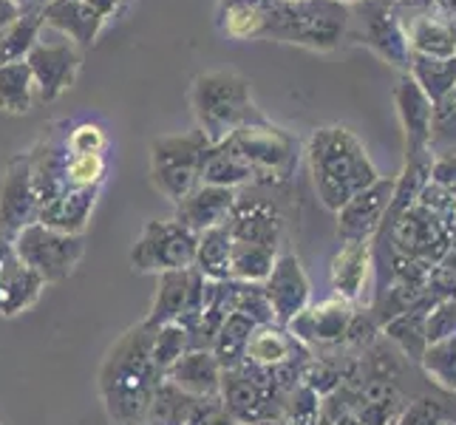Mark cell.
Masks as SVG:
<instances>
[{
	"instance_id": "obj_33",
	"label": "cell",
	"mask_w": 456,
	"mask_h": 425,
	"mask_svg": "<svg viewBox=\"0 0 456 425\" xmlns=\"http://www.w3.org/2000/svg\"><path fill=\"white\" fill-rule=\"evenodd\" d=\"M193 349V338L182 323H165L159 329H153L151 338V357L156 369L167 374L170 366H176L179 360Z\"/></svg>"
},
{
	"instance_id": "obj_11",
	"label": "cell",
	"mask_w": 456,
	"mask_h": 425,
	"mask_svg": "<svg viewBox=\"0 0 456 425\" xmlns=\"http://www.w3.org/2000/svg\"><path fill=\"white\" fill-rule=\"evenodd\" d=\"M354 306L349 301H343L338 295H329L318 304H309L301 315L287 323L289 335L309 349H332V346L346 343L349 326L354 318Z\"/></svg>"
},
{
	"instance_id": "obj_5",
	"label": "cell",
	"mask_w": 456,
	"mask_h": 425,
	"mask_svg": "<svg viewBox=\"0 0 456 425\" xmlns=\"http://www.w3.org/2000/svg\"><path fill=\"white\" fill-rule=\"evenodd\" d=\"M224 145L253 170L256 184H284L297 168L301 142L270 119H256L232 131Z\"/></svg>"
},
{
	"instance_id": "obj_37",
	"label": "cell",
	"mask_w": 456,
	"mask_h": 425,
	"mask_svg": "<svg viewBox=\"0 0 456 425\" xmlns=\"http://www.w3.org/2000/svg\"><path fill=\"white\" fill-rule=\"evenodd\" d=\"M451 422H456L453 412H448L434 397H419L414 403H408L397 420V425H451Z\"/></svg>"
},
{
	"instance_id": "obj_16",
	"label": "cell",
	"mask_w": 456,
	"mask_h": 425,
	"mask_svg": "<svg viewBox=\"0 0 456 425\" xmlns=\"http://www.w3.org/2000/svg\"><path fill=\"white\" fill-rule=\"evenodd\" d=\"M26 62L31 69V77H35L37 97L43 102H52L74 86L77 71H80V52H77V45L71 40H62V43L37 40L35 49L28 52Z\"/></svg>"
},
{
	"instance_id": "obj_32",
	"label": "cell",
	"mask_w": 456,
	"mask_h": 425,
	"mask_svg": "<svg viewBox=\"0 0 456 425\" xmlns=\"http://www.w3.org/2000/svg\"><path fill=\"white\" fill-rule=\"evenodd\" d=\"M43 29V12L20 14L18 20L0 31V66L20 62L37 45V35Z\"/></svg>"
},
{
	"instance_id": "obj_7",
	"label": "cell",
	"mask_w": 456,
	"mask_h": 425,
	"mask_svg": "<svg viewBox=\"0 0 456 425\" xmlns=\"http://www.w3.org/2000/svg\"><path fill=\"white\" fill-rule=\"evenodd\" d=\"M20 261L35 273L43 287L62 283L74 275L86 256V235H71L40 222H31L12 239Z\"/></svg>"
},
{
	"instance_id": "obj_20",
	"label": "cell",
	"mask_w": 456,
	"mask_h": 425,
	"mask_svg": "<svg viewBox=\"0 0 456 425\" xmlns=\"http://www.w3.org/2000/svg\"><path fill=\"white\" fill-rule=\"evenodd\" d=\"M218 412H222L218 400L191 397L170 380H162L153 391L142 425H208Z\"/></svg>"
},
{
	"instance_id": "obj_13",
	"label": "cell",
	"mask_w": 456,
	"mask_h": 425,
	"mask_svg": "<svg viewBox=\"0 0 456 425\" xmlns=\"http://www.w3.org/2000/svg\"><path fill=\"white\" fill-rule=\"evenodd\" d=\"M261 290L270 301V309L275 315V323L287 326L295 315H301L312 304V283L304 270L301 258L295 253H278L270 275L264 278Z\"/></svg>"
},
{
	"instance_id": "obj_1",
	"label": "cell",
	"mask_w": 456,
	"mask_h": 425,
	"mask_svg": "<svg viewBox=\"0 0 456 425\" xmlns=\"http://www.w3.org/2000/svg\"><path fill=\"white\" fill-rule=\"evenodd\" d=\"M153 329L136 323L114 340L97 372V391L108 420L114 425H142L153 391L165 374L151 357Z\"/></svg>"
},
{
	"instance_id": "obj_8",
	"label": "cell",
	"mask_w": 456,
	"mask_h": 425,
	"mask_svg": "<svg viewBox=\"0 0 456 425\" xmlns=\"http://www.w3.org/2000/svg\"><path fill=\"white\" fill-rule=\"evenodd\" d=\"M346 40L366 45L403 74L411 66V49H408L403 23L395 12V0H360L349 6Z\"/></svg>"
},
{
	"instance_id": "obj_3",
	"label": "cell",
	"mask_w": 456,
	"mask_h": 425,
	"mask_svg": "<svg viewBox=\"0 0 456 425\" xmlns=\"http://www.w3.org/2000/svg\"><path fill=\"white\" fill-rule=\"evenodd\" d=\"M349 6L338 0H261V37L332 52L346 40Z\"/></svg>"
},
{
	"instance_id": "obj_18",
	"label": "cell",
	"mask_w": 456,
	"mask_h": 425,
	"mask_svg": "<svg viewBox=\"0 0 456 425\" xmlns=\"http://www.w3.org/2000/svg\"><path fill=\"white\" fill-rule=\"evenodd\" d=\"M230 241L232 244H253L278 249L281 235H284V218H281L278 208L266 199H244L239 193V201L227 218Z\"/></svg>"
},
{
	"instance_id": "obj_31",
	"label": "cell",
	"mask_w": 456,
	"mask_h": 425,
	"mask_svg": "<svg viewBox=\"0 0 456 425\" xmlns=\"http://www.w3.org/2000/svg\"><path fill=\"white\" fill-rule=\"evenodd\" d=\"M405 74H411L414 83L426 91V97L434 102L456 88V57L439 60V57L411 54V66H408Z\"/></svg>"
},
{
	"instance_id": "obj_29",
	"label": "cell",
	"mask_w": 456,
	"mask_h": 425,
	"mask_svg": "<svg viewBox=\"0 0 456 425\" xmlns=\"http://www.w3.org/2000/svg\"><path fill=\"white\" fill-rule=\"evenodd\" d=\"M256 326L258 323L244 312H230L227 315L224 323L218 326V332L213 338V346H210V352L216 355L218 366H222V369L241 366L244 346H247V340H249V335H253Z\"/></svg>"
},
{
	"instance_id": "obj_40",
	"label": "cell",
	"mask_w": 456,
	"mask_h": 425,
	"mask_svg": "<svg viewBox=\"0 0 456 425\" xmlns=\"http://www.w3.org/2000/svg\"><path fill=\"white\" fill-rule=\"evenodd\" d=\"M434 6H436V12H443V14H453L456 12V0H434Z\"/></svg>"
},
{
	"instance_id": "obj_15",
	"label": "cell",
	"mask_w": 456,
	"mask_h": 425,
	"mask_svg": "<svg viewBox=\"0 0 456 425\" xmlns=\"http://www.w3.org/2000/svg\"><path fill=\"white\" fill-rule=\"evenodd\" d=\"M374 281V244L371 241H343V247L329 261V283L338 298L354 309L371 304Z\"/></svg>"
},
{
	"instance_id": "obj_2",
	"label": "cell",
	"mask_w": 456,
	"mask_h": 425,
	"mask_svg": "<svg viewBox=\"0 0 456 425\" xmlns=\"http://www.w3.org/2000/svg\"><path fill=\"white\" fill-rule=\"evenodd\" d=\"M306 159L318 199L332 213H338L346 201L380 179L363 142L346 125L314 128L306 142Z\"/></svg>"
},
{
	"instance_id": "obj_26",
	"label": "cell",
	"mask_w": 456,
	"mask_h": 425,
	"mask_svg": "<svg viewBox=\"0 0 456 425\" xmlns=\"http://www.w3.org/2000/svg\"><path fill=\"white\" fill-rule=\"evenodd\" d=\"M434 301H436V298L428 292L419 304H414L411 309H405V312L397 315V318H391V321L383 323L386 335L395 340L405 355H411L414 360H422V355H426V349H428L426 318H428V309H431Z\"/></svg>"
},
{
	"instance_id": "obj_27",
	"label": "cell",
	"mask_w": 456,
	"mask_h": 425,
	"mask_svg": "<svg viewBox=\"0 0 456 425\" xmlns=\"http://www.w3.org/2000/svg\"><path fill=\"white\" fill-rule=\"evenodd\" d=\"M230 230L227 225L199 233L193 270L208 281H230Z\"/></svg>"
},
{
	"instance_id": "obj_42",
	"label": "cell",
	"mask_w": 456,
	"mask_h": 425,
	"mask_svg": "<svg viewBox=\"0 0 456 425\" xmlns=\"http://www.w3.org/2000/svg\"><path fill=\"white\" fill-rule=\"evenodd\" d=\"M445 18H448V23L453 26V31H456V12L453 14H445Z\"/></svg>"
},
{
	"instance_id": "obj_4",
	"label": "cell",
	"mask_w": 456,
	"mask_h": 425,
	"mask_svg": "<svg viewBox=\"0 0 456 425\" xmlns=\"http://www.w3.org/2000/svg\"><path fill=\"white\" fill-rule=\"evenodd\" d=\"M191 108L199 131L210 145L224 142L241 125L264 119L253 102V91L241 74L235 71H204L191 86Z\"/></svg>"
},
{
	"instance_id": "obj_21",
	"label": "cell",
	"mask_w": 456,
	"mask_h": 425,
	"mask_svg": "<svg viewBox=\"0 0 456 425\" xmlns=\"http://www.w3.org/2000/svg\"><path fill=\"white\" fill-rule=\"evenodd\" d=\"M235 201H239V191H232V187L199 182L193 191L176 204V216L173 218H176L182 227H187L191 233L199 235L204 230L227 225Z\"/></svg>"
},
{
	"instance_id": "obj_23",
	"label": "cell",
	"mask_w": 456,
	"mask_h": 425,
	"mask_svg": "<svg viewBox=\"0 0 456 425\" xmlns=\"http://www.w3.org/2000/svg\"><path fill=\"white\" fill-rule=\"evenodd\" d=\"M165 380L179 386L191 397L199 400H218V388H222V366L210 349H191L176 366H170Z\"/></svg>"
},
{
	"instance_id": "obj_19",
	"label": "cell",
	"mask_w": 456,
	"mask_h": 425,
	"mask_svg": "<svg viewBox=\"0 0 456 425\" xmlns=\"http://www.w3.org/2000/svg\"><path fill=\"white\" fill-rule=\"evenodd\" d=\"M43 290V281L20 261L14 244L0 239V318H14L35 306Z\"/></svg>"
},
{
	"instance_id": "obj_14",
	"label": "cell",
	"mask_w": 456,
	"mask_h": 425,
	"mask_svg": "<svg viewBox=\"0 0 456 425\" xmlns=\"http://www.w3.org/2000/svg\"><path fill=\"white\" fill-rule=\"evenodd\" d=\"M391 193H395V179L380 176L366 191H360L338 210V235L340 241H374L380 235Z\"/></svg>"
},
{
	"instance_id": "obj_30",
	"label": "cell",
	"mask_w": 456,
	"mask_h": 425,
	"mask_svg": "<svg viewBox=\"0 0 456 425\" xmlns=\"http://www.w3.org/2000/svg\"><path fill=\"white\" fill-rule=\"evenodd\" d=\"M201 182L239 191L244 184H256V176H253V170H249L239 156L224 145V142H218V145H210L208 156H204Z\"/></svg>"
},
{
	"instance_id": "obj_9",
	"label": "cell",
	"mask_w": 456,
	"mask_h": 425,
	"mask_svg": "<svg viewBox=\"0 0 456 425\" xmlns=\"http://www.w3.org/2000/svg\"><path fill=\"white\" fill-rule=\"evenodd\" d=\"M199 235L182 227L176 218L148 222L131 247V270L139 275H162L173 270H191Z\"/></svg>"
},
{
	"instance_id": "obj_28",
	"label": "cell",
	"mask_w": 456,
	"mask_h": 425,
	"mask_svg": "<svg viewBox=\"0 0 456 425\" xmlns=\"http://www.w3.org/2000/svg\"><path fill=\"white\" fill-rule=\"evenodd\" d=\"M35 97H37V86L26 60L0 66V111L12 117H23L31 111Z\"/></svg>"
},
{
	"instance_id": "obj_17",
	"label": "cell",
	"mask_w": 456,
	"mask_h": 425,
	"mask_svg": "<svg viewBox=\"0 0 456 425\" xmlns=\"http://www.w3.org/2000/svg\"><path fill=\"white\" fill-rule=\"evenodd\" d=\"M395 105L405 134V159H434L431 156V100L411 74H403L395 86Z\"/></svg>"
},
{
	"instance_id": "obj_36",
	"label": "cell",
	"mask_w": 456,
	"mask_h": 425,
	"mask_svg": "<svg viewBox=\"0 0 456 425\" xmlns=\"http://www.w3.org/2000/svg\"><path fill=\"white\" fill-rule=\"evenodd\" d=\"M456 338V298H436L426 318V340L439 343Z\"/></svg>"
},
{
	"instance_id": "obj_39",
	"label": "cell",
	"mask_w": 456,
	"mask_h": 425,
	"mask_svg": "<svg viewBox=\"0 0 456 425\" xmlns=\"http://www.w3.org/2000/svg\"><path fill=\"white\" fill-rule=\"evenodd\" d=\"M20 18V4L18 0H0V31H4L9 23H14Z\"/></svg>"
},
{
	"instance_id": "obj_34",
	"label": "cell",
	"mask_w": 456,
	"mask_h": 425,
	"mask_svg": "<svg viewBox=\"0 0 456 425\" xmlns=\"http://www.w3.org/2000/svg\"><path fill=\"white\" fill-rule=\"evenodd\" d=\"M431 156L456 148V88L431 102Z\"/></svg>"
},
{
	"instance_id": "obj_43",
	"label": "cell",
	"mask_w": 456,
	"mask_h": 425,
	"mask_svg": "<svg viewBox=\"0 0 456 425\" xmlns=\"http://www.w3.org/2000/svg\"><path fill=\"white\" fill-rule=\"evenodd\" d=\"M338 4H343V6H354V4H360V0H338Z\"/></svg>"
},
{
	"instance_id": "obj_12",
	"label": "cell",
	"mask_w": 456,
	"mask_h": 425,
	"mask_svg": "<svg viewBox=\"0 0 456 425\" xmlns=\"http://www.w3.org/2000/svg\"><path fill=\"white\" fill-rule=\"evenodd\" d=\"M31 222H37V191L28 153H18L9 159L0 179V239L12 241Z\"/></svg>"
},
{
	"instance_id": "obj_35",
	"label": "cell",
	"mask_w": 456,
	"mask_h": 425,
	"mask_svg": "<svg viewBox=\"0 0 456 425\" xmlns=\"http://www.w3.org/2000/svg\"><path fill=\"white\" fill-rule=\"evenodd\" d=\"M419 364L426 366V372L434 377L439 386L456 395V338L431 343Z\"/></svg>"
},
{
	"instance_id": "obj_6",
	"label": "cell",
	"mask_w": 456,
	"mask_h": 425,
	"mask_svg": "<svg viewBox=\"0 0 456 425\" xmlns=\"http://www.w3.org/2000/svg\"><path fill=\"white\" fill-rule=\"evenodd\" d=\"M210 139L199 128L151 142V182L170 204H179L201 182Z\"/></svg>"
},
{
	"instance_id": "obj_24",
	"label": "cell",
	"mask_w": 456,
	"mask_h": 425,
	"mask_svg": "<svg viewBox=\"0 0 456 425\" xmlns=\"http://www.w3.org/2000/svg\"><path fill=\"white\" fill-rule=\"evenodd\" d=\"M97 196L100 191H62L37 210V222L71 235H83L97 208Z\"/></svg>"
},
{
	"instance_id": "obj_38",
	"label": "cell",
	"mask_w": 456,
	"mask_h": 425,
	"mask_svg": "<svg viewBox=\"0 0 456 425\" xmlns=\"http://www.w3.org/2000/svg\"><path fill=\"white\" fill-rule=\"evenodd\" d=\"M69 153H105L108 151V134L97 122H80L62 136Z\"/></svg>"
},
{
	"instance_id": "obj_10",
	"label": "cell",
	"mask_w": 456,
	"mask_h": 425,
	"mask_svg": "<svg viewBox=\"0 0 456 425\" xmlns=\"http://www.w3.org/2000/svg\"><path fill=\"white\" fill-rule=\"evenodd\" d=\"M208 278H201L193 266L191 270H173L156 275V292L151 309L145 315L148 329H159L165 323H182L193 338V329L199 326V318L208 301Z\"/></svg>"
},
{
	"instance_id": "obj_41",
	"label": "cell",
	"mask_w": 456,
	"mask_h": 425,
	"mask_svg": "<svg viewBox=\"0 0 456 425\" xmlns=\"http://www.w3.org/2000/svg\"><path fill=\"white\" fill-rule=\"evenodd\" d=\"M208 425H241V422H235V420H232V417H227L224 412H218Z\"/></svg>"
},
{
	"instance_id": "obj_22",
	"label": "cell",
	"mask_w": 456,
	"mask_h": 425,
	"mask_svg": "<svg viewBox=\"0 0 456 425\" xmlns=\"http://www.w3.org/2000/svg\"><path fill=\"white\" fill-rule=\"evenodd\" d=\"M306 346L297 343L287 326L281 323H261L253 329L247 346H244V357L241 366H253L261 372H275L281 366H292V364H304Z\"/></svg>"
},
{
	"instance_id": "obj_25",
	"label": "cell",
	"mask_w": 456,
	"mask_h": 425,
	"mask_svg": "<svg viewBox=\"0 0 456 425\" xmlns=\"http://www.w3.org/2000/svg\"><path fill=\"white\" fill-rule=\"evenodd\" d=\"M102 14L91 9L86 0H52L43 9V26L57 29L66 40L91 45L102 26Z\"/></svg>"
}]
</instances>
